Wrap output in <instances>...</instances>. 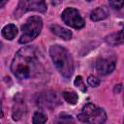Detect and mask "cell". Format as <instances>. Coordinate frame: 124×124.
I'll return each instance as SVG.
<instances>
[{
    "label": "cell",
    "mask_w": 124,
    "mask_h": 124,
    "mask_svg": "<svg viewBox=\"0 0 124 124\" xmlns=\"http://www.w3.org/2000/svg\"><path fill=\"white\" fill-rule=\"evenodd\" d=\"M45 68L40 59V54L34 46H24L15 55L11 71L19 80H27L38 78Z\"/></svg>",
    "instance_id": "obj_1"
},
{
    "label": "cell",
    "mask_w": 124,
    "mask_h": 124,
    "mask_svg": "<svg viewBox=\"0 0 124 124\" xmlns=\"http://www.w3.org/2000/svg\"><path fill=\"white\" fill-rule=\"evenodd\" d=\"M49 55L57 71L65 78H71L74 75V60L71 53L60 45H53L49 47Z\"/></svg>",
    "instance_id": "obj_2"
},
{
    "label": "cell",
    "mask_w": 124,
    "mask_h": 124,
    "mask_svg": "<svg viewBox=\"0 0 124 124\" xmlns=\"http://www.w3.org/2000/svg\"><path fill=\"white\" fill-rule=\"evenodd\" d=\"M43 28V20L38 16L28 17L21 25V36L18 40L19 44H27L37 38Z\"/></svg>",
    "instance_id": "obj_3"
},
{
    "label": "cell",
    "mask_w": 124,
    "mask_h": 124,
    "mask_svg": "<svg viewBox=\"0 0 124 124\" xmlns=\"http://www.w3.org/2000/svg\"><path fill=\"white\" fill-rule=\"evenodd\" d=\"M78 118L81 122L101 124L106 122L107 113L103 108L97 107L94 104L88 103L85 106H83L80 113L78 115Z\"/></svg>",
    "instance_id": "obj_4"
},
{
    "label": "cell",
    "mask_w": 124,
    "mask_h": 124,
    "mask_svg": "<svg viewBox=\"0 0 124 124\" xmlns=\"http://www.w3.org/2000/svg\"><path fill=\"white\" fill-rule=\"evenodd\" d=\"M29 11L45 13L46 11V0H19L15 11V16L19 17L21 15Z\"/></svg>",
    "instance_id": "obj_5"
},
{
    "label": "cell",
    "mask_w": 124,
    "mask_h": 124,
    "mask_svg": "<svg viewBox=\"0 0 124 124\" xmlns=\"http://www.w3.org/2000/svg\"><path fill=\"white\" fill-rule=\"evenodd\" d=\"M61 18L64 23L75 29H81L85 25L84 19L75 8H66L61 14Z\"/></svg>",
    "instance_id": "obj_6"
},
{
    "label": "cell",
    "mask_w": 124,
    "mask_h": 124,
    "mask_svg": "<svg viewBox=\"0 0 124 124\" xmlns=\"http://www.w3.org/2000/svg\"><path fill=\"white\" fill-rule=\"evenodd\" d=\"M116 65V61L112 57H100L97 59L95 63L96 71L101 76H107L110 74Z\"/></svg>",
    "instance_id": "obj_7"
},
{
    "label": "cell",
    "mask_w": 124,
    "mask_h": 124,
    "mask_svg": "<svg viewBox=\"0 0 124 124\" xmlns=\"http://www.w3.org/2000/svg\"><path fill=\"white\" fill-rule=\"evenodd\" d=\"M37 103L39 106H41L43 108H52L53 107H56L57 105H59V100H58L55 92L46 91V92L41 93L38 96Z\"/></svg>",
    "instance_id": "obj_8"
},
{
    "label": "cell",
    "mask_w": 124,
    "mask_h": 124,
    "mask_svg": "<svg viewBox=\"0 0 124 124\" xmlns=\"http://www.w3.org/2000/svg\"><path fill=\"white\" fill-rule=\"evenodd\" d=\"M49 29L53 34H55L56 36L62 38L63 40L68 41V40H71L72 37H73V34H72V32L70 30H68V29H66V28H64L62 26H59L57 24H50L49 25Z\"/></svg>",
    "instance_id": "obj_9"
},
{
    "label": "cell",
    "mask_w": 124,
    "mask_h": 124,
    "mask_svg": "<svg viewBox=\"0 0 124 124\" xmlns=\"http://www.w3.org/2000/svg\"><path fill=\"white\" fill-rule=\"evenodd\" d=\"M109 15V12L108 10L107 7L105 6H101V7H97L96 9H94L91 14H90V19L92 21H100L103 20L105 18H107Z\"/></svg>",
    "instance_id": "obj_10"
},
{
    "label": "cell",
    "mask_w": 124,
    "mask_h": 124,
    "mask_svg": "<svg viewBox=\"0 0 124 124\" xmlns=\"http://www.w3.org/2000/svg\"><path fill=\"white\" fill-rule=\"evenodd\" d=\"M105 40L110 46H117V45L124 43V27L118 32L107 36Z\"/></svg>",
    "instance_id": "obj_11"
},
{
    "label": "cell",
    "mask_w": 124,
    "mask_h": 124,
    "mask_svg": "<svg viewBox=\"0 0 124 124\" xmlns=\"http://www.w3.org/2000/svg\"><path fill=\"white\" fill-rule=\"evenodd\" d=\"M25 106L24 103L22 102V100H17L16 98H15V105H14V108H13V118L14 120H18L21 116H23L25 114Z\"/></svg>",
    "instance_id": "obj_12"
},
{
    "label": "cell",
    "mask_w": 124,
    "mask_h": 124,
    "mask_svg": "<svg viewBox=\"0 0 124 124\" xmlns=\"http://www.w3.org/2000/svg\"><path fill=\"white\" fill-rule=\"evenodd\" d=\"M1 33H2V36L6 40L11 41V40H13L16 36V34H17V27L15 24H13V23L7 24V25H5L2 28Z\"/></svg>",
    "instance_id": "obj_13"
},
{
    "label": "cell",
    "mask_w": 124,
    "mask_h": 124,
    "mask_svg": "<svg viewBox=\"0 0 124 124\" xmlns=\"http://www.w3.org/2000/svg\"><path fill=\"white\" fill-rule=\"evenodd\" d=\"M62 96H63V99L67 103H69L70 105H76L78 103V96L73 90H65V91H63L62 92Z\"/></svg>",
    "instance_id": "obj_14"
},
{
    "label": "cell",
    "mask_w": 124,
    "mask_h": 124,
    "mask_svg": "<svg viewBox=\"0 0 124 124\" xmlns=\"http://www.w3.org/2000/svg\"><path fill=\"white\" fill-rule=\"evenodd\" d=\"M47 120V117L41 111H36L33 115L32 122L34 124H41V123H46Z\"/></svg>",
    "instance_id": "obj_15"
},
{
    "label": "cell",
    "mask_w": 124,
    "mask_h": 124,
    "mask_svg": "<svg viewBox=\"0 0 124 124\" xmlns=\"http://www.w3.org/2000/svg\"><path fill=\"white\" fill-rule=\"evenodd\" d=\"M74 84H75V86H76L78 89H79V90L82 91V92H85V91L87 90V89H86V86H85V83H84L83 78H82L81 76H78V77L75 78Z\"/></svg>",
    "instance_id": "obj_16"
},
{
    "label": "cell",
    "mask_w": 124,
    "mask_h": 124,
    "mask_svg": "<svg viewBox=\"0 0 124 124\" xmlns=\"http://www.w3.org/2000/svg\"><path fill=\"white\" fill-rule=\"evenodd\" d=\"M108 3L114 10H120L124 6V0H108Z\"/></svg>",
    "instance_id": "obj_17"
},
{
    "label": "cell",
    "mask_w": 124,
    "mask_h": 124,
    "mask_svg": "<svg viewBox=\"0 0 124 124\" xmlns=\"http://www.w3.org/2000/svg\"><path fill=\"white\" fill-rule=\"evenodd\" d=\"M87 83L92 87H97L100 84V79L94 76H89L87 78Z\"/></svg>",
    "instance_id": "obj_18"
},
{
    "label": "cell",
    "mask_w": 124,
    "mask_h": 124,
    "mask_svg": "<svg viewBox=\"0 0 124 124\" xmlns=\"http://www.w3.org/2000/svg\"><path fill=\"white\" fill-rule=\"evenodd\" d=\"M123 104H124V93H123Z\"/></svg>",
    "instance_id": "obj_19"
},
{
    "label": "cell",
    "mask_w": 124,
    "mask_h": 124,
    "mask_svg": "<svg viewBox=\"0 0 124 124\" xmlns=\"http://www.w3.org/2000/svg\"><path fill=\"white\" fill-rule=\"evenodd\" d=\"M86 1H92V0H86Z\"/></svg>",
    "instance_id": "obj_20"
},
{
    "label": "cell",
    "mask_w": 124,
    "mask_h": 124,
    "mask_svg": "<svg viewBox=\"0 0 124 124\" xmlns=\"http://www.w3.org/2000/svg\"><path fill=\"white\" fill-rule=\"evenodd\" d=\"M123 121H124V119H123Z\"/></svg>",
    "instance_id": "obj_21"
}]
</instances>
